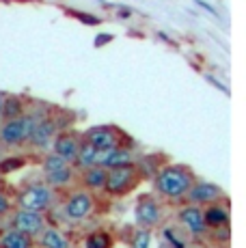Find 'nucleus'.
<instances>
[{
	"label": "nucleus",
	"mask_w": 246,
	"mask_h": 248,
	"mask_svg": "<svg viewBox=\"0 0 246 248\" xmlns=\"http://www.w3.org/2000/svg\"><path fill=\"white\" fill-rule=\"evenodd\" d=\"M151 181H154V190L160 197L169 199V201H184L197 177L186 164H167L158 170V175Z\"/></svg>",
	"instance_id": "nucleus-1"
},
{
	"label": "nucleus",
	"mask_w": 246,
	"mask_h": 248,
	"mask_svg": "<svg viewBox=\"0 0 246 248\" xmlns=\"http://www.w3.org/2000/svg\"><path fill=\"white\" fill-rule=\"evenodd\" d=\"M46 117H50V114L46 110L35 108V110H26L17 119L2 121V125H0V142H2V145H11V147L24 145V142H28V138H31L35 125L39 121H44Z\"/></svg>",
	"instance_id": "nucleus-2"
},
{
	"label": "nucleus",
	"mask_w": 246,
	"mask_h": 248,
	"mask_svg": "<svg viewBox=\"0 0 246 248\" xmlns=\"http://www.w3.org/2000/svg\"><path fill=\"white\" fill-rule=\"evenodd\" d=\"M15 203H17V209L46 214L54 205V192H52L48 184H31L17 192Z\"/></svg>",
	"instance_id": "nucleus-3"
},
{
	"label": "nucleus",
	"mask_w": 246,
	"mask_h": 248,
	"mask_svg": "<svg viewBox=\"0 0 246 248\" xmlns=\"http://www.w3.org/2000/svg\"><path fill=\"white\" fill-rule=\"evenodd\" d=\"M138 181H140V175L134 164L121 166V169L106 170V186H104V190L108 194H112V197H125V194H130L138 186Z\"/></svg>",
	"instance_id": "nucleus-4"
},
{
	"label": "nucleus",
	"mask_w": 246,
	"mask_h": 248,
	"mask_svg": "<svg viewBox=\"0 0 246 248\" xmlns=\"http://www.w3.org/2000/svg\"><path fill=\"white\" fill-rule=\"evenodd\" d=\"M82 140L93 145L97 151H106V149H115V147L125 145V134L117 125L104 123V125H93L89 130H84Z\"/></svg>",
	"instance_id": "nucleus-5"
},
{
	"label": "nucleus",
	"mask_w": 246,
	"mask_h": 248,
	"mask_svg": "<svg viewBox=\"0 0 246 248\" xmlns=\"http://www.w3.org/2000/svg\"><path fill=\"white\" fill-rule=\"evenodd\" d=\"M220 199H225V190H222L218 184H212V181H195L184 201L188 205H197V207H201V205L207 207V205H212V203H218Z\"/></svg>",
	"instance_id": "nucleus-6"
},
{
	"label": "nucleus",
	"mask_w": 246,
	"mask_h": 248,
	"mask_svg": "<svg viewBox=\"0 0 246 248\" xmlns=\"http://www.w3.org/2000/svg\"><path fill=\"white\" fill-rule=\"evenodd\" d=\"M134 220L140 229H147V231L160 225V220H162V207H160V203L151 194H143L138 199V203L134 207Z\"/></svg>",
	"instance_id": "nucleus-7"
},
{
	"label": "nucleus",
	"mask_w": 246,
	"mask_h": 248,
	"mask_svg": "<svg viewBox=\"0 0 246 248\" xmlns=\"http://www.w3.org/2000/svg\"><path fill=\"white\" fill-rule=\"evenodd\" d=\"M11 229L24 233L28 237H39L46 229V216L39 212H28V209H15L11 216Z\"/></svg>",
	"instance_id": "nucleus-8"
},
{
	"label": "nucleus",
	"mask_w": 246,
	"mask_h": 248,
	"mask_svg": "<svg viewBox=\"0 0 246 248\" xmlns=\"http://www.w3.org/2000/svg\"><path fill=\"white\" fill-rule=\"evenodd\" d=\"M80 142H82V138L76 134V132L63 130V132H59V134L54 136V140H52L50 149H52V154H54V155H59L61 160H65L67 164L74 166L76 158H78Z\"/></svg>",
	"instance_id": "nucleus-9"
},
{
	"label": "nucleus",
	"mask_w": 246,
	"mask_h": 248,
	"mask_svg": "<svg viewBox=\"0 0 246 248\" xmlns=\"http://www.w3.org/2000/svg\"><path fill=\"white\" fill-rule=\"evenodd\" d=\"M136 164L134 151L130 147H115V149H106V151H97V160L95 166L104 170H112V169H121V166H130Z\"/></svg>",
	"instance_id": "nucleus-10"
},
{
	"label": "nucleus",
	"mask_w": 246,
	"mask_h": 248,
	"mask_svg": "<svg viewBox=\"0 0 246 248\" xmlns=\"http://www.w3.org/2000/svg\"><path fill=\"white\" fill-rule=\"evenodd\" d=\"M93 205H95V199L91 197V192H87V190L74 192L72 197L65 201V216H67L72 222L84 220V218L93 212Z\"/></svg>",
	"instance_id": "nucleus-11"
},
{
	"label": "nucleus",
	"mask_w": 246,
	"mask_h": 248,
	"mask_svg": "<svg viewBox=\"0 0 246 248\" xmlns=\"http://www.w3.org/2000/svg\"><path fill=\"white\" fill-rule=\"evenodd\" d=\"M177 218H179V222H182V227L186 229L192 237H201L210 231L205 220H203V209L197 207V205H184L177 212Z\"/></svg>",
	"instance_id": "nucleus-12"
},
{
	"label": "nucleus",
	"mask_w": 246,
	"mask_h": 248,
	"mask_svg": "<svg viewBox=\"0 0 246 248\" xmlns=\"http://www.w3.org/2000/svg\"><path fill=\"white\" fill-rule=\"evenodd\" d=\"M56 134H59V125H56V119L50 114V117H46L44 121H39L35 125L28 142H31L35 149H48Z\"/></svg>",
	"instance_id": "nucleus-13"
},
{
	"label": "nucleus",
	"mask_w": 246,
	"mask_h": 248,
	"mask_svg": "<svg viewBox=\"0 0 246 248\" xmlns=\"http://www.w3.org/2000/svg\"><path fill=\"white\" fill-rule=\"evenodd\" d=\"M203 220H205L207 229L229 227V209L220 203H212L203 209Z\"/></svg>",
	"instance_id": "nucleus-14"
},
{
	"label": "nucleus",
	"mask_w": 246,
	"mask_h": 248,
	"mask_svg": "<svg viewBox=\"0 0 246 248\" xmlns=\"http://www.w3.org/2000/svg\"><path fill=\"white\" fill-rule=\"evenodd\" d=\"M162 160H164V155H160V154L143 155V158L138 160V164H134L140 179H154L155 175H158V170L162 169Z\"/></svg>",
	"instance_id": "nucleus-15"
},
{
	"label": "nucleus",
	"mask_w": 246,
	"mask_h": 248,
	"mask_svg": "<svg viewBox=\"0 0 246 248\" xmlns=\"http://www.w3.org/2000/svg\"><path fill=\"white\" fill-rule=\"evenodd\" d=\"M26 112L24 106V99L20 95H4V102H2V112H0V119L9 121V119H17Z\"/></svg>",
	"instance_id": "nucleus-16"
},
{
	"label": "nucleus",
	"mask_w": 246,
	"mask_h": 248,
	"mask_svg": "<svg viewBox=\"0 0 246 248\" xmlns=\"http://www.w3.org/2000/svg\"><path fill=\"white\" fill-rule=\"evenodd\" d=\"M82 186L91 192L95 190H104L106 186V170L99 169V166H91V169L82 170Z\"/></svg>",
	"instance_id": "nucleus-17"
},
{
	"label": "nucleus",
	"mask_w": 246,
	"mask_h": 248,
	"mask_svg": "<svg viewBox=\"0 0 246 248\" xmlns=\"http://www.w3.org/2000/svg\"><path fill=\"white\" fill-rule=\"evenodd\" d=\"M0 248H32V237L15 231V229H9L0 235Z\"/></svg>",
	"instance_id": "nucleus-18"
},
{
	"label": "nucleus",
	"mask_w": 246,
	"mask_h": 248,
	"mask_svg": "<svg viewBox=\"0 0 246 248\" xmlns=\"http://www.w3.org/2000/svg\"><path fill=\"white\" fill-rule=\"evenodd\" d=\"M39 242L44 248H69V240L56 227H46L39 235Z\"/></svg>",
	"instance_id": "nucleus-19"
},
{
	"label": "nucleus",
	"mask_w": 246,
	"mask_h": 248,
	"mask_svg": "<svg viewBox=\"0 0 246 248\" xmlns=\"http://www.w3.org/2000/svg\"><path fill=\"white\" fill-rule=\"evenodd\" d=\"M44 177H46V184H48L50 188H65V186H69L72 184V179H74V166L65 164L63 169L44 175Z\"/></svg>",
	"instance_id": "nucleus-20"
},
{
	"label": "nucleus",
	"mask_w": 246,
	"mask_h": 248,
	"mask_svg": "<svg viewBox=\"0 0 246 248\" xmlns=\"http://www.w3.org/2000/svg\"><path fill=\"white\" fill-rule=\"evenodd\" d=\"M95 160H97V149L93 145H89L87 140L80 142V149H78V158H76L74 164L78 166L80 170H87L91 166H95Z\"/></svg>",
	"instance_id": "nucleus-21"
},
{
	"label": "nucleus",
	"mask_w": 246,
	"mask_h": 248,
	"mask_svg": "<svg viewBox=\"0 0 246 248\" xmlns=\"http://www.w3.org/2000/svg\"><path fill=\"white\" fill-rule=\"evenodd\" d=\"M84 248H112V235L108 231H93L84 237Z\"/></svg>",
	"instance_id": "nucleus-22"
},
{
	"label": "nucleus",
	"mask_w": 246,
	"mask_h": 248,
	"mask_svg": "<svg viewBox=\"0 0 246 248\" xmlns=\"http://www.w3.org/2000/svg\"><path fill=\"white\" fill-rule=\"evenodd\" d=\"M26 166V158L24 155H9V158L0 160V175H11L15 170L24 169Z\"/></svg>",
	"instance_id": "nucleus-23"
},
{
	"label": "nucleus",
	"mask_w": 246,
	"mask_h": 248,
	"mask_svg": "<svg viewBox=\"0 0 246 248\" xmlns=\"http://www.w3.org/2000/svg\"><path fill=\"white\" fill-rule=\"evenodd\" d=\"M130 248H151V233L147 229H138L132 237V244Z\"/></svg>",
	"instance_id": "nucleus-24"
},
{
	"label": "nucleus",
	"mask_w": 246,
	"mask_h": 248,
	"mask_svg": "<svg viewBox=\"0 0 246 248\" xmlns=\"http://www.w3.org/2000/svg\"><path fill=\"white\" fill-rule=\"evenodd\" d=\"M69 16L80 20L82 24H89V26H99L102 24V20L97 16H93V13H82V11H76V9H69Z\"/></svg>",
	"instance_id": "nucleus-25"
},
{
	"label": "nucleus",
	"mask_w": 246,
	"mask_h": 248,
	"mask_svg": "<svg viewBox=\"0 0 246 248\" xmlns=\"http://www.w3.org/2000/svg\"><path fill=\"white\" fill-rule=\"evenodd\" d=\"M164 237H167V240L171 242V244H173V248H186V246H184V242L179 240L177 235H175V233L171 231V229H164Z\"/></svg>",
	"instance_id": "nucleus-26"
},
{
	"label": "nucleus",
	"mask_w": 246,
	"mask_h": 248,
	"mask_svg": "<svg viewBox=\"0 0 246 248\" xmlns=\"http://www.w3.org/2000/svg\"><path fill=\"white\" fill-rule=\"evenodd\" d=\"M9 212H11V201L4 192H0V216H7Z\"/></svg>",
	"instance_id": "nucleus-27"
},
{
	"label": "nucleus",
	"mask_w": 246,
	"mask_h": 248,
	"mask_svg": "<svg viewBox=\"0 0 246 248\" xmlns=\"http://www.w3.org/2000/svg\"><path fill=\"white\" fill-rule=\"evenodd\" d=\"M212 231H214L216 233V240H222V242H225V240H229V235H231V231H229V227H220V229H212Z\"/></svg>",
	"instance_id": "nucleus-28"
},
{
	"label": "nucleus",
	"mask_w": 246,
	"mask_h": 248,
	"mask_svg": "<svg viewBox=\"0 0 246 248\" xmlns=\"http://www.w3.org/2000/svg\"><path fill=\"white\" fill-rule=\"evenodd\" d=\"M195 4H199V7H203L207 13H212V16H216V17H218V11H216V9L212 7L210 2H205V0H195Z\"/></svg>",
	"instance_id": "nucleus-29"
},
{
	"label": "nucleus",
	"mask_w": 246,
	"mask_h": 248,
	"mask_svg": "<svg viewBox=\"0 0 246 248\" xmlns=\"http://www.w3.org/2000/svg\"><path fill=\"white\" fill-rule=\"evenodd\" d=\"M108 41H112V35H108V32H102V35L95 37V47H102V44H108Z\"/></svg>",
	"instance_id": "nucleus-30"
},
{
	"label": "nucleus",
	"mask_w": 246,
	"mask_h": 248,
	"mask_svg": "<svg viewBox=\"0 0 246 248\" xmlns=\"http://www.w3.org/2000/svg\"><path fill=\"white\" fill-rule=\"evenodd\" d=\"M207 82L214 84V87H218V89L222 91V93H229V89H227L225 84H220V82H218V78H214V76H207Z\"/></svg>",
	"instance_id": "nucleus-31"
},
{
	"label": "nucleus",
	"mask_w": 246,
	"mask_h": 248,
	"mask_svg": "<svg viewBox=\"0 0 246 248\" xmlns=\"http://www.w3.org/2000/svg\"><path fill=\"white\" fill-rule=\"evenodd\" d=\"M132 13L134 11H132L130 7H119V13H117V16H119L121 20H127V17H132Z\"/></svg>",
	"instance_id": "nucleus-32"
},
{
	"label": "nucleus",
	"mask_w": 246,
	"mask_h": 248,
	"mask_svg": "<svg viewBox=\"0 0 246 248\" xmlns=\"http://www.w3.org/2000/svg\"><path fill=\"white\" fill-rule=\"evenodd\" d=\"M2 102H4V93H0V112H2Z\"/></svg>",
	"instance_id": "nucleus-33"
}]
</instances>
